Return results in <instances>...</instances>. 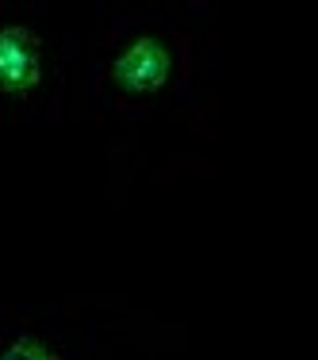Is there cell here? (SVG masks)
<instances>
[{
  "label": "cell",
  "instance_id": "1",
  "mask_svg": "<svg viewBox=\"0 0 318 360\" xmlns=\"http://www.w3.org/2000/svg\"><path fill=\"white\" fill-rule=\"evenodd\" d=\"M111 81L123 92H158L169 81V50L158 39H139L115 58L111 65Z\"/></svg>",
  "mask_w": 318,
  "mask_h": 360
},
{
  "label": "cell",
  "instance_id": "2",
  "mask_svg": "<svg viewBox=\"0 0 318 360\" xmlns=\"http://www.w3.org/2000/svg\"><path fill=\"white\" fill-rule=\"evenodd\" d=\"M42 77V42L27 27L0 31V89L31 92Z\"/></svg>",
  "mask_w": 318,
  "mask_h": 360
},
{
  "label": "cell",
  "instance_id": "3",
  "mask_svg": "<svg viewBox=\"0 0 318 360\" xmlns=\"http://www.w3.org/2000/svg\"><path fill=\"white\" fill-rule=\"evenodd\" d=\"M0 360H54V353H50L39 338H20L12 349L0 353Z\"/></svg>",
  "mask_w": 318,
  "mask_h": 360
}]
</instances>
